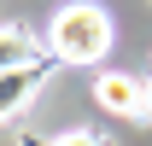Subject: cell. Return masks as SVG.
<instances>
[{"instance_id": "7a4b0ae2", "label": "cell", "mask_w": 152, "mask_h": 146, "mask_svg": "<svg viewBox=\"0 0 152 146\" xmlns=\"http://www.w3.org/2000/svg\"><path fill=\"white\" fill-rule=\"evenodd\" d=\"M94 93H99V105H105V111H117V117H134V111H146V88H140L134 76H123V70L99 76V82H94Z\"/></svg>"}, {"instance_id": "3957f363", "label": "cell", "mask_w": 152, "mask_h": 146, "mask_svg": "<svg viewBox=\"0 0 152 146\" xmlns=\"http://www.w3.org/2000/svg\"><path fill=\"white\" fill-rule=\"evenodd\" d=\"M35 82H41V64H23V70H6V76H0V117H12V111L29 105Z\"/></svg>"}, {"instance_id": "5b68a950", "label": "cell", "mask_w": 152, "mask_h": 146, "mask_svg": "<svg viewBox=\"0 0 152 146\" xmlns=\"http://www.w3.org/2000/svg\"><path fill=\"white\" fill-rule=\"evenodd\" d=\"M53 146H99V134H88V128H70V134H58Z\"/></svg>"}, {"instance_id": "8992f818", "label": "cell", "mask_w": 152, "mask_h": 146, "mask_svg": "<svg viewBox=\"0 0 152 146\" xmlns=\"http://www.w3.org/2000/svg\"><path fill=\"white\" fill-rule=\"evenodd\" d=\"M146 117H152V82H146Z\"/></svg>"}, {"instance_id": "6da1fadb", "label": "cell", "mask_w": 152, "mask_h": 146, "mask_svg": "<svg viewBox=\"0 0 152 146\" xmlns=\"http://www.w3.org/2000/svg\"><path fill=\"white\" fill-rule=\"evenodd\" d=\"M47 41H53V53L64 58V64H99L105 47H111V18L99 12L94 0H70V6L53 12Z\"/></svg>"}, {"instance_id": "277c9868", "label": "cell", "mask_w": 152, "mask_h": 146, "mask_svg": "<svg viewBox=\"0 0 152 146\" xmlns=\"http://www.w3.org/2000/svg\"><path fill=\"white\" fill-rule=\"evenodd\" d=\"M23 64H35L23 29H0V76H6V70H23Z\"/></svg>"}]
</instances>
